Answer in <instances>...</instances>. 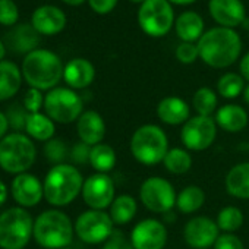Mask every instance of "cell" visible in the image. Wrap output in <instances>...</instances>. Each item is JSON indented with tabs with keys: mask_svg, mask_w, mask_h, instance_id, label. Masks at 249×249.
I'll list each match as a JSON object with an SVG mask.
<instances>
[{
	"mask_svg": "<svg viewBox=\"0 0 249 249\" xmlns=\"http://www.w3.org/2000/svg\"><path fill=\"white\" fill-rule=\"evenodd\" d=\"M199 59L214 69H224L236 63L242 52L240 36L224 27H215L202 34L196 43Z\"/></svg>",
	"mask_w": 249,
	"mask_h": 249,
	"instance_id": "1",
	"label": "cell"
},
{
	"mask_svg": "<svg viewBox=\"0 0 249 249\" xmlns=\"http://www.w3.org/2000/svg\"><path fill=\"white\" fill-rule=\"evenodd\" d=\"M65 66L60 57L46 49L28 53L22 62V75L31 88L40 91L53 89L63 78Z\"/></svg>",
	"mask_w": 249,
	"mask_h": 249,
	"instance_id": "2",
	"label": "cell"
},
{
	"mask_svg": "<svg viewBox=\"0 0 249 249\" xmlns=\"http://www.w3.org/2000/svg\"><path fill=\"white\" fill-rule=\"evenodd\" d=\"M44 198L54 207L69 205L82 194L84 179L81 172L71 164L53 166L44 179Z\"/></svg>",
	"mask_w": 249,
	"mask_h": 249,
	"instance_id": "3",
	"label": "cell"
},
{
	"mask_svg": "<svg viewBox=\"0 0 249 249\" xmlns=\"http://www.w3.org/2000/svg\"><path fill=\"white\" fill-rule=\"evenodd\" d=\"M73 231L75 226L63 211L47 210L34 221L33 236L46 249H63L71 245Z\"/></svg>",
	"mask_w": 249,
	"mask_h": 249,
	"instance_id": "4",
	"label": "cell"
},
{
	"mask_svg": "<svg viewBox=\"0 0 249 249\" xmlns=\"http://www.w3.org/2000/svg\"><path fill=\"white\" fill-rule=\"evenodd\" d=\"M131 153L134 159L144 166H156L163 163L169 148L166 132L153 123L140 126L131 138Z\"/></svg>",
	"mask_w": 249,
	"mask_h": 249,
	"instance_id": "5",
	"label": "cell"
},
{
	"mask_svg": "<svg viewBox=\"0 0 249 249\" xmlns=\"http://www.w3.org/2000/svg\"><path fill=\"white\" fill-rule=\"evenodd\" d=\"M36 156V145L21 132L9 134L0 141V167L8 173H25L34 164Z\"/></svg>",
	"mask_w": 249,
	"mask_h": 249,
	"instance_id": "6",
	"label": "cell"
},
{
	"mask_svg": "<svg viewBox=\"0 0 249 249\" xmlns=\"http://www.w3.org/2000/svg\"><path fill=\"white\" fill-rule=\"evenodd\" d=\"M34 233V220L31 214L14 207L0 214V248L22 249Z\"/></svg>",
	"mask_w": 249,
	"mask_h": 249,
	"instance_id": "7",
	"label": "cell"
},
{
	"mask_svg": "<svg viewBox=\"0 0 249 249\" xmlns=\"http://www.w3.org/2000/svg\"><path fill=\"white\" fill-rule=\"evenodd\" d=\"M140 28L150 37L160 38L175 27V11L169 0H145L137 15Z\"/></svg>",
	"mask_w": 249,
	"mask_h": 249,
	"instance_id": "8",
	"label": "cell"
},
{
	"mask_svg": "<svg viewBox=\"0 0 249 249\" xmlns=\"http://www.w3.org/2000/svg\"><path fill=\"white\" fill-rule=\"evenodd\" d=\"M44 110L53 122L72 123L84 113V103L72 88L56 87L44 97Z\"/></svg>",
	"mask_w": 249,
	"mask_h": 249,
	"instance_id": "9",
	"label": "cell"
},
{
	"mask_svg": "<svg viewBox=\"0 0 249 249\" xmlns=\"http://www.w3.org/2000/svg\"><path fill=\"white\" fill-rule=\"evenodd\" d=\"M176 198L178 194L173 185L160 176H151L145 179L140 188V199L151 213H170L176 207Z\"/></svg>",
	"mask_w": 249,
	"mask_h": 249,
	"instance_id": "10",
	"label": "cell"
},
{
	"mask_svg": "<svg viewBox=\"0 0 249 249\" xmlns=\"http://www.w3.org/2000/svg\"><path fill=\"white\" fill-rule=\"evenodd\" d=\"M75 233L89 245L104 243L114 233V223L108 213L101 210H87L75 221Z\"/></svg>",
	"mask_w": 249,
	"mask_h": 249,
	"instance_id": "11",
	"label": "cell"
},
{
	"mask_svg": "<svg viewBox=\"0 0 249 249\" xmlns=\"http://www.w3.org/2000/svg\"><path fill=\"white\" fill-rule=\"evenodd\" d=\"M217 137V123L213 117L194 116L182 124L180 141L188 151L208 150Z\"/></svg>",
	"mask_w": 249,
	"mask_h": 249,
	"instance_id": "12",
	"label": "cell"
},
{
	"mask_svg": "<svg viewBox=\"0 0 249 249\" xmlns=\"http://www.w3.org/2000/svg\"><path fill=\"white\" fill-rule=\"evenodd\" d=\"M82 198L91 210L110 208L116 198V186L107 173H95L84 180Z\"/></svg>",
	"mask_w": 249,
	"mask_h": 249,
	"instance_id": "13",
	"label": "cell"
},
{
	"mask_svg": "<svg viewBox=\"0 0 249 249\" xmlns=\"http://www.w3.org/2000/svg\"><path fill=\"white\" fill-rule=\"evenodd\" d=\"M129 239L134 249H164L167 243V229L160 220L145 218L134 226Z\"/></svg>",
	"mask_w": 249,
	"mask_h": 249,
	"instance_id": "14",
	"label": "cell"
},
{
	"mask_svg": "<svg viewBox=\"0 0 249 249\" xmlns=\"http://www.w3.org/2000/svg\"><path fill=\"white\" fill-rule=\"evenodd\" d=\"M220 236L217 223L205 215L191 218L183 227V239L192 249H208Z\"/></svg>",
	"mask_w": 249,
	"mask_h": 249,
	"instance_id": "15",
	"label": "cell"
},
{
	"mask_svg": "<svg viewBox=\"0 0 249 249\" xmlns=\"http://www.w3.org/2000/svg\"><path fill=\"white\" fill-rule=\"evenodd\" d=\"M208 11L218 27L234 30L246 19L245 6L240 0H210Z\"/></svg>",
	"mask_w": 249,
	"mask_h": 249,
	"instance_id": "16",
	"label": "cell"
},
{
	"mask_svg": "<svg viewBox=\"0 0 249 249\" xmlns=\"http://www.w3.org/2000/svg\"><path fill=\"white\" fill-rule=\"evenodd\" d=\"M12 195L19 205L34 207L44 196V186L37 176L21 173L12 182Z\"/></svg>",
	"mask_w": 249,
	"mask_h": 249,
	"instance_id": "17",
	"label": "cell"
},
{
	"mask_svg": "<svg viewBox=\"0 0 249 249\" xmlns=\"http://www.w3.org/2000/svg\"><path fill=\"white\" fill-rule=\"evenodd\" d=\"M31 25L38 34L56 36L66 27V15L62 9L53 5H43L37 8L31 18Z\"/></svg>",
	"mask_w": 249,
	"mask_h": 249,
	"instance_id": "18",
	"label": "cell"
},
{
	"mask_svg": "<svg viewBox=\"0 0 249 249\" xmlns=\"http://www.w3.org/2000/svg\"><path fill=\"white\" fill-rule=\"evenodd\" d=\"M76 131L81 142L94 147L97 144H101L106 137V122L98 111L87 110L78 119Z\"/></svg>",
	"mask_w": 249,
	"mask_h": 249,
	"instance_id": "19",
	"label": "cell"
},
{
	"mask_svg": "<svg viewBox=\"0 0 249 249\" xmlns=\"http://www.w3.org/2000/svg\"><path fill=\"white\" fill-rule=\"evenodd\" d=\"M157 116L169 126H178L191 119V110L183 98L178 95H169L161 98L157 104Z\"/></svg>",
	"mask_w": 249,
	"mask_h": 249,
	"instance_id": "20",
	"label": "cell"
},
{
	"mask_svg": "<svg viewBox=\"0 0 249 249\" xmlns=\"http://www.w3.org/2000/svg\"><path fill=\"white\" fill-rule=\"evenodd\" d=\"M94 78H95L94 65L82 57L69 60L63 71V79L72 89H84L89 87Z\"/></svg>",
	"mask_w": 249,
	"mask_h": 249,
	"instance_id": "21",
	"label": "cell"
},
{
	"mask_svg": "<svg viewBox=\"0 0 249 249\" xmlns=\"http://www.w3.org/2000/svg\"><path fill=\"white\" fill-rule=\"evenodd\" d=\"M8 49L12 50L14 53H31L34 50H37L36 47L40 43V37L38 33L36 31V28L33 25L28 24H19L17 27H14L6 36H5V41Z\"/></svg>",
	"mask_w": 249,
	"mask_h": 249,
	"instance_id": "22",
	"label": "cell"
},
{
	"mask_svg": "<svg viewBox=\"0 0 249 249\" xmlns=\"http://www.w3.org/2000/svg\"><path fill=\"white\" fill-rule=\"evenodd\" d=\"M217 126L229 134L242 132L249 122L248 111L239 104H224L215 111L214 117Z\"/></svg>",
	"mask_w": 249,
	"mask_h": 249,
	"instance_id": "23",
	"label": "cell"
},
{
	"mask_svg": "<svg viewBox=\"0 0 249 249\" xmlns=\"http://www.w3.org/2000/svg\"><path fill=\"white\" fill-rule=\"evenodd\" d=\"M176 36L182 40V43H198L202 37L204 21L202 18L192 11H186L180 14L175 21Z\"/></svg>",
	"mask_w": 249,
	"mask_h": 249,
	"instance_id": "24",
	"label": "cell"
},
{
	"mask_svg": "<svg viewBox=\"0 0 249 249\" xmlns=\"http://www.w3.org/2000/svg\"><path fill=\"white\" fill-rule=\"evenodd\" d=\"M229 195L239 199H249V161L233 166L224 179Z\"/></svg>",
	"mask_w": 249,
	"mask_h": 249,
	"instance_id": "25",
	"label": "cell"
},
{
	"mask_svg": "<svg viewBox=\"0 0 249 249\" xmlns=\"http://www.w3.org/2000/svg\"><path fill=\"white\" fill-rule=\"evenodd\" d=\"M22 72L9 60L0 62V101L12 98L21 88Z\"/></svg>",
	"mask_w": 249,
	"mask_h": 249,
	"instance_id": "26",
	"label": "cell"
},
{
	"mask_svg": "<svg viewBox=\"0 0 249 249\" xmlns=\"http://www.w3.org/2000/svg\"><path fill=\"white\" fill-rule=\"evenodd\" d=\"M138 213V202L131 195H119L114 198V201L110 205V217L114 223V226H123L131 223Z\"/></svg>",
	"mask_w": 249,
	"mask_h": 249,
	"instance_id": "27",
	"label": "cell"
},
{
	"mask_svg": "<svg viewBox=\"0 0 249 249\" xmlns=\"http://www.w3.org/2000/svg\"><path fill=\"white\" fill-rule=\"evenodd\" d=\"M25 131L37 141H50L54 137V122L43 113H30L25 124Z\"/></svg>",
	"mask_w": 249,
	"mask_h": 249,
	"instance_id": "28",
	"label": "cell"
},
{
	"mask_svg": "<svg viewBox=\"0 0 249 249\" xmlns=\"http://www.w3.org/2000/svg\"><path fill=\"white\" fill-rule=\"evenodd\" d=\"M205 202V192L196 186V185H189L185 186L176 198V208L182 214H194L196 213Z\"/></svg>",
	"mask_w": 249,
	"mask_h": 249,
	"instance_id": "29",
	"label": "cell"
},
{
	"mask_svg": "<svg viewBox=\"0 0 249 249\" xmlns=\"http://www.w3.org/2000/svg\"><path fill=\"white\" fill-rule=\"evenodd\" d=\"M116 163H117L116 151L108 144L101 142L91 147L89 164L97 173H108L110 170L114 169Z\"/></svg>",
	"mask_w": 249,
	"mask_h": 249,
	"instance_id": "30",
	"label": "cell"
},
{
	"mask_svg": "<svg viewBox=\"0 0 249 249\" xmlns=\"http://www.w3.org/2000/svg\"><path fill=\"white\" fill-rule=\"evenodd\" d=\"M163 164L172 175H185L192 167V156L186 148H170L163 160Z\"/></svg>",
	"mask_w": 249,
	"mask_h": 249,
	"instance_id": "31",
	"label": "cell"
},
{
	"mask_svg": "<svg viewBox=\"0 0 249 249\" xmlns=\"http://www.w3.org/2000/svg\"><path fill=\"white\" fill-rule=\"evenodd\" d=\"M218 98L217 94L210 87H201L195 91L192 97V107L199 116L213 117V114L217 111Z\"/></svg>",
	"mask_w": 249,
	"mask_h": 249,
	"instance_id": "32",
	"label": "cell"
},
{
	"mask_svg": "<svg viewBox=\"0 0 249 249\" xmlns=\"http://www.w3.org/2000/svg\"><path fill=\"white\" fill-rule=\"evenodd\" d=\"M245 87L246 84L242 75L234 72H227L221 75L217 81V92L226 100H234L239 95H242Z\"/></svg>",
	"mask_w": 249,
	"mask_h": 249,
	"instance_id": "33",
	"label": "cell"
},
{
	"mask_svg": "<svg viewBox=\"0 0 249 249\" xmlns=\"http://www.w3.org/2000/svg\"><path fill=\"white\" fill-rule=\"evenodd\" d=\"M243 221H245V217H243L242 210L234 205H227V207L221 208L218 211L217 220H215L220 231H223V233L237 231L242 227Z\"/></svg>",
	"mask_w": 249,
	"mask_h": 249,
	"instance_id": "34",
	"label": "cell"
},
{
	"mask_svg": "<svg viewBox=\"0 0 249 249\" xmlns=\"http://www.w3.org/2000/svg\"><path fill=\"white\" fill-rule=\"evenodd\" d=\"M28 111L25 110L24 104L21 106L19 103L17 104H12L6 113V117H8V122L11 126L15 129V131H22L25 129V124H27V119H28Z\"/></svg>",
	"mask_w": 249,
	"mask_h": 249,
	"instance_id": "35",
	"label": "cell"
},
{
	"mask_svg": "<svg viewBox=\"0 0 249 249\" xmlns=\"http://www.w3.org/2000/svg\"><path fill=\"white\" fill-rule=\"evenodd\" d=\"M19 11L14 0H0V24L12 27L18 22Z\"/></svg>",
	"mask_w": 249,
	"mask_h": 249,
	"instance_id": "36",
	"label": "cell"
},
{
	"mask_svg": "<svg viewBox=\"0 0 249 249\" xmlns=\"http://www.w3.org/2000/svg\"><path fill=\"white\" fill-rule=\"evenodd\" d=\"M44 153H46V157L52 163L62 164V161L68 156V147L65 145V142L62 140H50V141H47V144L44 147Z\"/></svg>",
	"mask_w": 249,
	"mask_h": 249,
	"instance_id": "37",
	"label": "cell"
},
{
	"mask_svg": "<svg viewBox=\"0 0 249 249\" xmlns=\"http://www.w3.org/2000/svg\"><path fill=\"white\" fill-rule=\"evenodd\" d=\"M198 57L199 52L195 43H180L176 49V59L183 65H192Z\"/></svg>",
	"mask_w": 249,
	"mask_h": 249,
	"instance_id": "38",
	"label": "cell"
},
{
	"mask_svg": "<svg viewBox=\"0 0 249 249\" xmlns=\"http://www.w3.org/2000/svg\"><path fill=\"white\" fill-rule=\"evenodd\" d=\"M22 104L28 113H40L41 106H44V98L40 89L37 88H30L25 92V97L22 100Z\"/></svg>",
	"mask_w": 249,
	"mask_h": 249,
	"instance_id": "39",
	"label": "cell"
},
{
	"mask_svg": "<svg viewBox=\"0 0 249 249\" xmlns=\"http://www.w3.org/2000/svg\"><path fill=\"white\" fill-rule=\"evenodd\" d=\"M213 249H245V245L234 233H221Z\"/></svg>",
	"mask_w": 249,
	"mask_h": 249,
	"instance_id": "40",
	"label": "cell"
},
{
	"mask_svg": "<svg viewBox=\"0 0 249 249\" xmlns=\"http://www.w3.org/2000/svg\"><path fill=\"white\" fill-rule=\"evenodd\" d=\"M103 249H134L131 239H128L123 233L114 230V233L104 242Z\"/></svg>",
	"mask_w": 249,
	"mask_h": 249,
	"instance_id": "41",
	"label": "cell"
},
{
	"mask_svg": "<svg viewBox=\"0 0 249 249\" xmlns=\"http://www.w3.org/2000/svg\"><path fill=\"white\" fill-rule=\"evenodd\" d=\"M89 154H91V147L84 142H78L76 145H73L71 157L75 163L84 164V163H89Z\"/></svg>",
	"mask_w": 249,
	"mask_h": 249,
	"instance_id": "42",
	"label": "cell"
},
{
	"mask_svg": "<svg viewBox=\"0 0 249 249\" xmlns=\"http://www.w3.org/2000/svg\"><path fill=\"white\" fill-rule=\"evenodd\" d=\"M89 8L98 14V15H107L110 14L116 5H117V0H88Z\"/></svg>",
	"mask_w": 249,
	"mask_h": 249,
	"instance_id": "43",
	"label": "cell"
},
{
	"mask_svg": "<svg viewBox=\"0 0 249 249\" xmlns=\"http://www.w3.org/2000/svg\"><path fill=\"white\" fill-rule=\"evenodd\" d=\"M239 71H240L242 78L249 82V52L242 57V60L239 63Z\"/></svg>",
	"mask_w": 249,
	"mask_h": 249,
	"instance_id": "44",
	"label": "cell"
},
{
	"mask_svg": "<svg viewBox=\"0 0 249 249\" xmlns=\"http://www.w3.org/2000/svg\"><path fill=\"white\" fill-rule=\"evenodd\" d=\"M8 128H9V122H8V117H6V114H5V113L0 111V141H2V140L6 137Z\"/></svg>",
	"mask_w": 249,
	"mask_h": 249,
	"instance_id": "45",
	"label": "cell"
},
{
	"mask_svg": "<svg viewBox=\"0 0 249 249\" xmlns=\"http://www.w3.org/2000/svg\"><path fill=\"white\" fill-rule=\"evenodd\" d=\"M6 199H8V188L2 180H0V207L6 202Z\"/></svg>",
	"mask_w": 249,
	"mask_h": 249,
	"instance_id": "46",
	"label": "cell"
},
{
	"mask_svg": "<svg viewBox=\"0 0 249 249\" xmlns=\"http://www.w3.org/2000/svg\"><path fill=\"white\" fill-rule=\"evenodd\" d=\"M172 5H180V6H186V5H192L196 0H169Z\"/></svg>",
	"mask_w": 249,
	"mask_h": 249,
	"instance_id": "47",
	"label": "cell"
},
{
	"mask_svg": "<svg viewBox=\"0 0 249 249\" xmlns=\"http://www.w3.org/2000/svg\"><path fill=\"white\" fill-rule=\"evenodd\" d=\"M62 2L69 5V6H79L85 2V0H62Z\"/></svg>",
	"mask_w": 249,
	"mask_h": 249,
	"instance_id": "48",
	"label": "cell"
},
{
	"mask_svg": "<svg viewBox=\"0 0 249 249\" xmlns=\"http://www.w3.org/2000/svg\"><path fill=\"white\" fill-rule=\"evenodd\" d=\"M242 97H243V101L249 106V84L245 87V89H243V92H242Z\"/></svg>",
	"mask_w": 249,
	"mask_h": 249,
	"instance_id": "49",
	"label": "cell"
},
{
	"mask_svg": "<svg viewBox=\"0 0 249 249\" xmlns=\"http://www.w3.org/2000/svg\"><path fill=\"white\" fill-rule=\"evenodd\" d=\"M5 54H6V44L2 40H0V62L3 60Z\"/></svg>",
	"mask_w": 249,
	"mask_h": 249,
	"instance_id": "50",
	"label": "cell"
},
{
	"mask_svg": "<svg viewBox=\"0 0 249 249\" xmlns=\"http://www.w3.org/2000/svg\"><path fill=\"white\" fill-rule=\"evenodd\" d=\"M129 2H132V3H135V5H142L145 0H129Z\"/></svg>",
	"mask_w": 249,
	"mask_h": 249,
	"instance_id": "51",
	"label": "cell"
},
{
	"mask_svg": "<svg viewBox=\"0 0 249 249\" xmlns=\"http://www.w3.org/2000/svg\"><path fill=\"white\" fill-rule=\"evenodd\" d=\"M63 249H71V248H63Z\"/></svg>",
	"mask_w": 249,
	"mask_h": 249,
	"instance_id": "52",
	"label": "cell"
}]
</instances>
